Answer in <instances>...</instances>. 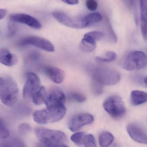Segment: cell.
I'll use <instances>...</instances> for the list:
<instances>
[{"instance_id": "33", "label": "cell", "mask_w": 147, "mask_h": 147, "mask_svg": "<svg viewBox=\"0 0 147 147\" xmlns=\"http://www.w3.org/2000/svg\"><path fill=\"white\" fill-rule=\"evenodd\" d=\"M7 13V11L4 9L0 8V20L4 18Z\"/></svg>"}, {"instance_id": "23", "label": "cell", "mask_w": 147, "mask_h": 147, "mask_svg": "<svg viewBox=\"0 0 147 147\" xmlns=\"http://www.w3.org/2000/svg\"><path fill=\"white\" fill-rule=\"evenodd\" d=\"M96 47V43H92L90 41L82 39L80 42V47L84 51L91 52L95 50Z\"/></svg>"}, {"instance_id": "35", "label": "cell", "mask_w": 147, "mask_h": 147, "mask_svg": "<svg viewBox=\"0 0 147 147\" xmlns=\"http://www.w3.org/2000/svg\"><path fill=\"white\" fill-rule=\"evenodd\" d=\"M125 1L130 7H133L134 6V0H125Z\"/></svg>"}, {"instance_id": "29", "label": "cell", "mask_w": 147, "mask_h": 147, "mask_svg": "<svg viewBox=\"0 0 147 147\" xmlns=\"http://www.w3.org/2000/svg\"><path fill=\"white\" fill-rule=\"evenodd\" d=\"M86 4L87 8L91 11L96 10L98 6L97 3L95 0H86Z\"/></svg>"}, {"instance_id": "20", "label": "cell", "mask_w": 147, "mask_h": 147, "mask_svg": "<svg viewBox=\"0 0 147 147\" xmlns=\"http://www.w3.org/2000/svg\"><path fill=\"white\" fill-rule=\"evenodd\" d=\"M84 20L88 27L90 26L94 23H97L102 19V15L98 12L90 13L84 16Z\"/></svg>"}, {"instance_id": "38", "label": "cell", "mask_w": 147, "mask_h": 147, "mask_svg": "<svg viewBox=\"0 0 147 147\" xmlns=\"http://www.w3.org/2000/svg\"><path fill=\"white\" fill-rule=\"evenodd\" d=\"M144 83H145V84L146 85V86H147V76L144 79Z\"/></svg>"}, {"instance_id": "9", "label": "cell", "mask_w": 147, "mask_h": 147, "mask_svg": "<svg viewBox=\"0 0 147 147\" xmlns=\"http://www.w3.org/2000/svg\"><path fill=\"white\" fill-rule=\"evenodd\" d=\"M21 47L32 45L47 52H52L55 51L54 46L49 40L37 36H28L22 39L19 42Z\"/></svg>"}, {"instance_id": "14", "label": "cell", "mask_w": 147, "mask_h": 147, "mask_svg": "<svg viewBox=\"0 0 147 147\" xmlns=\"http://www.w3.org/2000/svg\"><path fill=\"white\" fill-rule=\"evenodd\" d=\"M44 71L51 80L57 84H60L63 81L65 73L62 70L53 66H46Z\"/></svg>"}, {"instance_id": "8", "label": "cell", "mask_w": 147, "mask_h": 147, "mask_svg": "<svg viewBox=\"0 0 147 147\" xmlns=\"http://www.w3.org/2000/svg\"><path fill=\"white\" fill-rule=\"evenodd\" d=\"M53 15L58 22L66 26L77 29L88 27L84 21V17L72 18L65 13L59 11H54Z\"/></svg>"}, {"instance_id": "3", "label": "cell", "mask_w": 147, "mask_h": 147, "mask_svg": "<svg viewBox=\"0 0 147 147\" xmlns=\"http://www.w3.org/2000/svg\"><path fill=\"white\" fill-rule=\"evenodd\" d=\"M19 91L16 82L10 78H4L0 87V100L9 107H14L19 100Z\"/></svg>"}, {"instance_id": "22", "label": "cell", "mask_w": 147, "mask_h": 147, "mask_svg": "<svg viewBox=\"0 0 147 147\" xmlns=\"http://www.w3.org/2000/svg\"><path fill=\"white\" fill-rule=\"evenodd\" d=\"M117 55L112 51L106 53L103 56L101 57H97L96 60L98 63H109L113 62L116 59Z\"/></svg>"}, {"instance_id": "25", "label": "cell", "mask_w": 147, "mask_h": 147, "mask_svg": "<svg viewBox=\"0 0 147 147\" xmlns=\"http://www.w3.org/2000/svg\"><path fill=\"white\" fill-rule=\"evenodd\" d=\"M85 136L84 132L76 133L71 136V141L76 145L81 146L84 144V139Z\"/></svg>"}, {"instance_id": "2", "label": "cell", "mask_w": 147, "mask_h": 147, "mask_svg": "<svg viewBox=\"0 0 147 147\" xmlns=\"http://www.w3.org/2000/svg\"><path fill=\"white\" fill-rule=\"evenodd\" d=\"M93 81L101 85H113L117 84L121 79L120 73L115 70L104 67H97L90 71Z\"/></svg>"}, {"instance_id": "16", "label": "cell", "mask_w": 147, "mask_h": 147, "mask_svg": "<svg viewBox=\"0 0 147 147\" xmlns=\"http://www.w3.org/2000/svg\"><path fill=\"white\" fill-rule=\"evenodd\" d=\"M141 10V28L142 37L147 39V0H140Z\"/></svg>"}, {"instance_id": "37", "label": "cell", "mask_w": 147, "mask_h": 147, "mask_svg": "<svg viewBox=\"0 0 147 147\" xmlns=\"http://www.w3.org/2000/svg\"><path fill=\"white\" fill-rule=\"evenodd\" d=\"M4 80V78H1V77H0V87H1V86L2 85V84H3Z\"/></svg>"}, {"instance_id": "27", "label": "cell", "mask_w": 147, "mask_h": 147, "mask_svg": "<svg viewBox=\"0 0 147 147\" xmlns=\"http://www.w3.org/2000/svg\"><path fill=\"white\" fill-rule=\"evenodd\" d=\"M84 144L85 147H96L95 138L91 134L85 136L84 139Z\"/></svg>"}, {"instance_id": "36", "label": "cell", "mask_w": 147, "mask_h": 147, "mask_svg": "<svg viewBox=\"0 0 147 147\" xmlns=\"http://www.w3.org/2000/svg\"><path fill=\"white\" fill-rule=\"evenodd\" d=\"M53 147H69L63 144H57V145H53Z\"/></svg>"}, {"instance_id": "32", "label": "cell", "mask_w": 147, "mask_h": 147, "mask_svg": "<svg viewBox=\"0 0 147 147\" xmlns=\"http://www.w3.org/2000/svg\"><path fill=\"white\" fill-rule=\"evenodd\" d=\"M64 2L69 5H76L79 3V0H61Z\"/></svg>"}, {"instance_id": "30", "label": "cell", "mask_w": 147, "mask_h": 147, "mask_svg": "<svg viewBox=\"0 0 147 147\" xmlns=\"http://www.w3.org/2000/svg\"><path fill=\"white\" fill-rule=\"evenodd\" d=\"M8 34L9 37L13 36L17 31V26L15 24V22L10 21L8 26Z\"/></svg>"}, {"instance_id": "26", "label": "cell", "mask_w": 147, "mask_h": 147, "mask_svg": "<svg viewBox=\"0 0 147 147\" xmlns=\"http://www.w3.org/2000/svg\"><path fill=\"white\" fill-rule=\"evenodd\" d=\"M1 147H26L25 144L18 139H12L3 143Z\"/></svg>"}, {"instance_id": "15", "label": "cell", "mask_w": 147, "mask_h": 147, "mask_svg": "<svg viewBox=\"0 0 147 147\" xmlns=\"http://www.w3.org/2000/svg\"><path fill=\"white\" fill-rule=\"evenodd\" d=\"M17 57L6 48L0 49V63L5 66L14 65L17 63Z\"/></svg>"}, {"instance_id": "1", "label": "cell", "mask_w": 147, "mask_h": 147, "mask_svg": "<svg viewBox=\"0 0 147 147\" xmlns=\"http://www.w3.org/2000/svg\"><path fill=\"white\" fill-rule=\"evenodd\" d=\"M66 111V108L64 105L47 108L45 109L34 111L33 114V117L35 122L40 124L52 123L63 119Z\"/></svg>"}, {"instance_id": "6", "label": "cell", "mask_w": 147, "mask_h": 147, "mask_svg": "<svg viewBox=\"0 0 147 147\" xmlns=\"http://www.w3.org/2000/svg\"><path fill=\"white\" fill-rule=\"evenodd\" d=\"M147 66V55L140 51H134L128 54L124 60L123 68L127 71L138 70Z\"/></svg>"}, {"instance_id": "18", "label": "cell", "mask_w": 147, "mask_h": 147, "mask_svg": "<svg viewBox=\"0 0 147 147\" xmlns=\"http://www.w3.org/2000/svg\"><path fill=\"white\" fill-rule=\"evenodd\" d=\"M47 97L45 88V86H41L39 90L34 96L32 101L36 105H40L45 103Z\"/></svg>"}, {"instance_id": "11", "label": "cell", "mask_w": 147, "mask_h": 147, "mask_svg": "<svg viewBox=\"0 0 147 147\" xmlns=\"http://www.w3.org/2000/svg\"><path fill=\"white\" fill-rule=\"evenodd\" d=\"M66 96L63 91L58 88H54L47 95L45 104L47 108L59 107L64 105Z\"/></svg>"}, {"instance_id": "31", "label": "cell", "mask_w": 147, "mask_h": 147, "mask_svg": "<svg viewBox=\"0 0 147 147\" xmlns=\"http://www.w3.org/2000/svg\"><path fill=\"white\" fill-rule=\"evenodd\" d=\"M19 130L20 133L22 134L28 133L31 130V127L27 123H22L20 125L19 127Z\"/></svg>"}, {"instance_id": "13", "label": "cell", "mask_w": 147, "mask_h": 147, "mask_svg": "<svg viewBox=\"0 0 147 147\" xmlns=\"http://www.w3.org/2000/svg\"><path fill=\"white\" fill-rule=\"evenodd\" d=\"M127 131L135 141L142 144H147V134L140 127L135 124H129L127 127Z\"/></svg>"}, {"instance_id": "21", "label": "cell", "mask_w": 147, "mask_h": 147, "mask_svg": "<svg viewBox=\"0 0 147 147\" xmlns=\"http://www.w3.org/2000/svg\"><path fill=\"white\" fill-rule=\"evenodd\" d=\"M104 36V33L98 31H92L87 33L84 35L83 38L93 43L101 40Z\"/></svg>"}, {"instance_id": "24", "label": "cell", "mask_w": 147, "mask_h": 147, "mask_svg": "<svg viewBox=\"0 0 147 147\" xmlns=\"http://www.w3.org/2000/svg\"><path fill=\"white\" fill-rule=\"evenodd\" d=\"M68 98L71 100L80 103L84 102L86 99L84 95L77 92H72L69 93Z\"/></svg>"}, {"instance_id": "34", "label": "cell", "mask_w": 147, "mask_h": 147, "mask_svg": "<svg viewBox=\"0 0 147 147\" xmlns=\"http://www.w3.org/2000/svg\"><path fill=\"white\" fill-rule=\"evenodd\" d=\"M38 147H53V145L40 142L39 145H38Z\"/></svg>"}, {"instance_id": "7", "label": "cell", "mask_w": 147, "mask_h": 147, "mask_svg": "<svg viewBox=\"0 0 147 147\" xmlns=\"http://www.w3.org/2000/svg\"><path fill=\"white\" fill-rule=\"evenodd\" d=\"M27 79L23 89V96L27 101H31L40 89V81L38 75L33 72L27 74Z\"/></svg>"}, {"instance_id": "28", "label": "cell", "mask_w": 147, "mask_h": 147, "mask_svg": "<svg viewBox=\"0 0 147 147\" xmlns=\"http://www.w3.org/2000/svg\"><path fill=\"white\" fill-rule=\"evenodd\" d=\"M9 132L3 122L0 119V138L2 139H7L9 137Z\"/></svg>"}, {"instance_id": "17", "label": "cell", "mask_w": 147, "mask_h": 147, "mask_svg": "<svg viewBox=\"0 0 147 147\" xmlns=\"http://www.w3.org/2000/svg\"><path fill=\"white\" fill-rule=\"evenodd\" d=\"M130 102L137 106L147 102V92L140 90H133L130 94Z\"/></svg>"}, {"instance_id": "4", "label": "cell", "mask_w": 147, "mask_h": 147, "mask_svg": "<svg viewBox=\"0 0 147 147\" xmlns=\"http://www.w3.org/2000/svg\"><path fill=\"white\" fill-rule=\"evenodd\" d=\"M35 133L40 142L52 145L63 144L66 140L65 134L59 130L38 128L35 129Z\"/></svg>"}, {"instance_id": "12", "label": "cell", "mask_w": 147, "mask_h": 147, "mask_svg": "<svg viewBox=\"0 0 147 147\" xmlns=\"http://www.w3.org/2000/svg\"><path fill=\"white\" fill-rule=\"evenodd\" d=\"M9 19L11 21L25 24L34 29H40L42 28L41 23L38 20L26 14H12L9 16Z\"/></svg>"}, {"instance_id": "19", "label": "cell", "mask_w": 147, "mask_h": 147, "mask_svg": "<svg viewBox=\"0 0 147 147\" xmlns=\"http://www.w3.org/2000/svg\"><path fill=\"white\" fill-rule=\"evenodd\" d=\"M114 137L112 134L108 132L102 133L99 136V144L101 147H109L112 144Z\"/></svg>"}, {"instance_id": "10", "label": "cell", "mask_w": 147, "mask_h": 147, "mask_svg": "<svg viewBox=\"0 0 147 147\" xmlns=\"http://www.w3.org/2000/svg\"><path fill=\"white\" fill-rule=\"evenodd\" d=\"M94 118L90 114L88 113H81L75 115L69 122V129L72 132L80 130L85 125L90 124L93 122Z\"/></svg>"}, {"instance_id": "5", "label": "cell", "mask_w": 147, "mask_h": 147, "mask_svg": "<svg viewBox=\"0 0 147 147\" xmlns=\"http://www.w3.org/2000/svg\"><path fill=\"white\" fill-rule=\"evenodd\" d=\"M104 109L111 117L115 118L122 117L126 113L124 102L117 95L110 96L104 102Z\"/></svg>"}]
</instances>
